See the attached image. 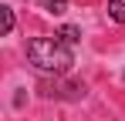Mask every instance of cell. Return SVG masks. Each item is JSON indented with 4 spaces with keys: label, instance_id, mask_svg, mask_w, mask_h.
Wrapping results in <instances>:
<instances>
[{
    "label": "cell",
    "instance_id": "cell-1",
    "mask_svg": "<svg viewBox=\"0 0 125 121\" xmlns=\"http://www.w3.org/2000/svg\"><path fill=\"white\" fill-rule=\"evenodd\" d=\"M27 60L41 74H68L71 64H74V54L58 37H34L27 44Z\"/></svg>",
    "mask_w": 125,
    "mask_h": 121
},
{
    "label": "cell",
    "instance_id": "cell-2",
    "mask_svg": "<svg viewBox=\"0 0 125 121\" xmlns=\"http://www.w3.org/2000/svg\"><path fill=\"white\" fill-rule=\"evenodd\" d=\"M41 94L44 98H84V84H61V81H41Z\"/></svg>",
    "mask_w": 125,
    "mask_h": 121
},
{
    "label": "cell",
    "instance_id": "cell-3",
    "mask_svg": "<svg viewBox=\"0 0 125 121\" xmlns=\"http://www.w3.org/2000/svg\"><path fill=\"white\" fill-rule=\"evenodd\" d=\"M54 37L61 40L64 47H74V44L81 40V30H78V27H71V24H64V27H61V30H58V34H54Z\"/></svg>",
    "mask_w": 125,
    "mask_h": 121
},
{
    "label": "cell",
    "instance_id": "cell-4",
    "mask_svg": "<svg viewBox=\"0 0 125 121\" xmlns=\"http://www.w3.org/2000/svg\"><path fill=\"white\" fill-rule=\"evenodd\" d=\"M108 17L115 24H125V0H108Z\"/></svg>",
    "mask_w": 125,
    "mask_h": 121
},
{
    "label": "cell",
    "instance_id": "cell-5",
    "mask_svg": "<svg viewBox=\"0 0 125 121\" xmlns=\"http://www.w3.org/2000/svg\"><path fill=\"white\" fill-rule=\"evenodd\" d=\"M41 7L47 14H54V17H61L64 10H68V0H41Z\"/></svg>",
    "mask_w": 125,
    "mask_h": 121
},
{
    "label": "cell",
    "instance_id": "cell-6",
    "mask_svg": "<svg viewBox=\"0 0 125 121\" xmlns=\"http://www.w3.org/2000/svg\"><path fill=\"white\" fill-rule=\"evenodd\" d=\"M0 14H3V34H10L14 30V10L10 7H0Z\"/></svg>",
    "mask_w": 125,
    "mask_h": 121
}]
</instances>
